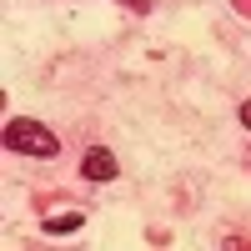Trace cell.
Returning <instances> with one entry per match:
<instances>
[{"label": "cell", "mask_w": 251, "mask_h": 251, "mask_svg": "<svg viewBox=\"0 0 251 251\" xmlns=\"http://www.w3.org/2000/svg\"><path fill=\"white\" fill-rule=\"evenodd\" d=\"M5 146L20 151V156H40V161H50V156L60 151L55 131H46L40 121H25V116H15V121L5 126Z\"/></svg>", "instance_id": "6da1fadb"}, {"label": "cell", "mask_w": 251, "mask_h": 251, "mask_svg": "<svg viewBox=\"0 0 251 251\" xmlns=\"http://www.w3.org/2000/svg\"><path fill=\"white\" fill-rule=\"evenodd\" d=\"M80 171H86V181H111L116 176V156L106 151V146H91L86 161H80Z\"/></svg>", "instance_id": "7a4b0ae2"}, {"label": "cell", "mask_w": 251, "mask_h": 251, "mask_svg": "<svg viewBox=\"0 0 251 251\" xmlns=\"http://www.w3.org/2000/svg\"><path fill=\"white\" fill-rule=\"evenodd\" d=\"M80 226H86V211H55V216L40 221V231L46 236H71V231H80Z\"/></svg>", "instance_id": "3957f363"}, {"label": "cell", "mask_w": 251, "mask_h": 251, "mask_svg": "<svg viewBox=\"0 0 251 251\" xmlns=\"http://www.w3.org/2000/svg\"><path fill=\"white\" fill-rule=\"evenodd\" d=\"M121 5H131L136 15H146V10H151V0H121Z\"/></svg>", "instance_id": "277c9868"}, {"label": "cell", "mask_w": 251, "mask_h": 251, "mask_svg": "<svg viewBox=\"0 0 251 251\" xmlns=\"http://www.w3.org/2000/svg\"><path fill=\"white\" fill-rule=\"evenodd\" d=\"M241 126L251 131V100H241Z\"/></svg>", "instance_id": "5b68a950"}]
</instances>
